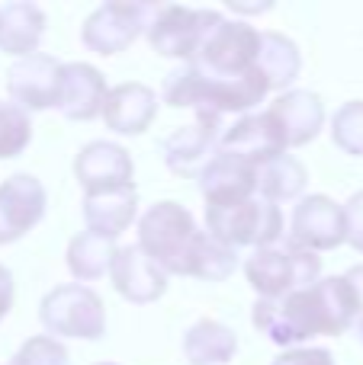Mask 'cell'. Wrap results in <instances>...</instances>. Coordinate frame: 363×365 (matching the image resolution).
Returning <instances> with one entry per match:
<instances>
[{"instance_id":"obj_1","label":"cell","mask_w":363,"mask_h":365,"mask_svg":"<svg viewBox=\"0 0 363 365\" xmlns=\"http://www.w3.org/2000/svg\"><path fill=\"white\" fill-rule=\"evenodd\" d=\"M360 317L357 298L344 276L319 279L315 285L289 292L283 298H257L254 304V327L267 334L277 346H299L312 336H338L354 327Z\"/></svg>"},{"instance_id":"obj_2","label":"cell","mask_w":363,"mask_h":365,"mask_svg":"<svg viewBox=\"0 0 363 365\" xmlns=\"http://www.w3.org/2000/svg\"><path fill=\"white\" fill-rule=\"evenodd\" d=\"M267 93L270 87L257 68L248 71L244 77H235V81H216V77H203L190 64H184V68L171 71L164 81L167 106L193 109V113H251Z\"/></svg>"},{"instance_id":"obj_3","label":"cell","mask_w":363,"mask_h":365,"mask_svg":"<svg viewBox=\"0 0 363 365\" xmlns=\"http://www.w3.org/2000/svg\"><path fill=\"white\" fill-rule=\"evenodd\" d=\"M193 215L177 202H154L139 218V247L167 276H190L193 250L199 240Z\"/></svg>"},{"instance_id":"obj_4","label":"cell","mask_w":363,"mask_h":365,"mask_svg":"<svg viewBox=\"0 0 363 365\" xmlns=\"http://www.w3.org/2000/svg\"><path fill=\"white\" fill-rule=\"evenodd\" d=\"M206 234L232 250L277 247L283 237V212L280 205L261 199V195L232 202V205H206Z\"/></svg>"},{"instance_id":"obj_5","label":"cell","mask_w":363,"mask_h":365,"mask_svg":"<svg viewBox=\"0 0 363 365\" xmlns=\"http://www.w3.org/2000/svg\"><path fill=\"white\" fill-rule=\"evenodd\" d=\"M244 276H248L251 289L257 292V298H283L289 292L309 289L319 282L322 276V257L319 253L299 250L293 244H277L254 250L244 259Z\"/></svg>"},{"instance_id":"obj_6","label":"cell","mask_w":363,"mask_h":365,"mask_svg":"<svg viewBox=\"0 0 363 365\" xmlns=\"http://www.w3.org/2000/svg\"><path fill=\"white\" fill-rule=\"evenodd\" d=\"M39 321L49 336L71 340H100L106 334V308L94 289L81 282H68L51 289L39 304Z\"/></svg>"},{"instance_id":"obj_7","label":"cell","mask_w":363,"mask_h":365,"mask_svg":"<svg viewBox=\"0 0 363 365\" xmlns=\"http://www.w3.org/2000/svg\"><path fill=\"white\" fill-rule=\"evenodd\" d=\"M257 45H261V32L254 26L238 23V19H222L203 38L190 68L203 77L235 81V77H244L248 71L257 68Z\"/></svg>"},{"instance_id":"obj_8","label":"cell","mask_w":363,"mask_h":365,"mask_svg":"<svg viewBox=\"0 0 363 365\" xmlns=\"http://www.w3.org/2000/svg\"><path fill=\"white\" fill-rule=\"evenodd\" d=\"M222 13L216 10H193V6H177V4H164L154 6L151 19H148V42L158 55L164 58H180L190 64L193 55L199 51L203 38L222 23Z\"/></svg>"},{"instance_id":"obj_9","label":"cell","mask_w":363,"mask_h":365,"mask_svg":"<svg viewBox=\"0 0 363 365\" xmlns=\"http://www.w3.org/2000/svg\"><path fill=\"white\" fill-rule=\"evenodd\" d=\"M151 10L154 4H139V0H109V4L96 6L84 19V29H81L84 45L103 58L119 55L148 29Z\"/></svg>"},{"instance_id":"obj_10","label":"cell","mask_w":363,"mask_h":365,"mask_svg":"<svg viewBox=\"0 0 363 365\" xmlns=\"http://www.w3.org/2000/svg\"><path fill=\"white\" fill-rule=\"evenodd\" d=\"M309 253H325L344 244V208L328 195H302L293 208L289 240Z\"/></svg>"},{"instance_id":"obj_11","label":"cell","mask_w":363,"mask_h":365,"mask_svg":"<svg viewBox=\"0 0 363 365\" xmlns=\"http://www.w3.org/2000/svg\"><path fill=\"white\" fill-rule=\"evenodd\" d=\"M219 119L222 115H216V113H197L190 125H180L177 132H171L164 138V145H161L164 164L177 177H199L203 167L216 158L219 138H222Z\"/></svg>"},{"instance_id":"obj_12","label":"cell","mask_w":363,"mask_h":365,"mask_svg":"<svg viewBox=\"0 0 363 365\" xmlns=\"http://www.w3.org/2000/svg\"><path fill=\"white\" fill-rule=\"evenodd\" d=\"M58 83H61V61L51 55L19 58L10 71H6V93L10 103H16L23 113H36V109H51L58 103Z\"/></svg>"},{"instance_id":"obj_13","label":"cell","mask_w":363,"mask_h":365,"mask_svg":"<svg viewBox=\"0 0 363 365\" xmlns=\"http://www.w3.org/2000/svg\"><path fill=\"white\" fill-rule=\"evenodd\" d=\"M74 177L84 186V195L129 189L135 186V164L126 148L116 141H90L74 158Z\"/></svg>"},{"instance_id":"obj_14","label":"cell","mask_w":363,"mask_h":365,"mask_svg":"<svg viewBox=\"0 0 363 365\" xmlns=\"http://www.w3.org/2000/svg\"><path fill=\"white\" fill-rule=\"evenodd\" d=\"M49 195L29 173H13L0 182V244H13L42 221Z\"/></svg>"},{"instance_id":"obj_15","label":"cell","mask_w":363,"mask_h":365,"mask_svg":"<svg viewBox=\"0 0 363 365\" xmlns=\"http://www.w3.org/2000/svg\"><path fill=\"white\" fill-rule=\"evenodd\" d=\"M219 151L235 154V158L248 160L251 167H261L267 160L287 154V141H283V132L277 128V122L270 119V113H248L222 132Z\"/></svg>"},{"instance_id":"obj_16","label":"cell","mask_w":363,"mask_h":365,"mask_svg":"<svg viewBox=\"0 0 363 365\" xmlns=\"http://www.w3.org/2000/svg\"><path fill=\"white\" fill-rule=\"evenodd\" d=\"M109 279H113V289L132 304H151L167 292V272L158 269L141 253L139 244L116 247V257L109 263Z\"/></svg>"},{"instance_id":"obj_17","label":"cell","mask_w":363,"mask_h":365,"mask_svg":"<svg viewBox=\"0 0 363 365\" xmlns=\"http://www.w3.org/2000/svg\"><path fill=\"white\" fill-rule=\"evenodd\" d=\"M106 77L87 61H71L61 64V83H58V103L64 119L90 122L103 113L106 103Z\"/></svg>"},{"instance_id":"obj_18","label":"cell","mask_w":363,"mask_h":365,"mask_svg":"<svg viewBox=\"0 0 363 365\" xmlns=\"http://www.w3.org/2000/svg\"><path fill=\"white\" fill-rule=\"evenodd\" d=\"M158 113V93L148 83L126 81L109 87L106 103H103V122L116 135H141L154 122Z\"/></svg>"},{"instance_id":"obj_19","label":"cell","mask_w":363,"mask_h":365,"mask_svg":"<svg viewBox=\"0 0 363 365\" xmlns=\"http://www.w3.org/2000/svg\"><path fill=\"white\" fill-rule=\"evenodd\" d=\"M267 113L283 132L287 148H302L315 141L325 125V106L312 90H287L270 103Z\"/></svg>"},{"instance_id":"obj_20","label":"cell","mask_w":363,"mask_h":365,"mask_svg":"<svg viewBox=\"0 0 363 365\" xmlns=\"http://www.w3.org/2000/svg\"><path fill=\"white\" fill-rule=\"evenodd\" d=\"M254 173L257 167H251L248 160L235 158V154L216 151V158L203 167L199 173V192H203L206 205H232V202H244L251 195H257L254 189Z\"/></svg>"},{"instance_id":"obj_21","label":"cell","mask_w":363,"mask_h":365,"mask_svg":"<svg viewBox=\"0 0 363 365\" xmlns=\"http://www.w3.org/2000/svg\"><path fill=\"white\" fill-rule=\"evenodd\" d=\"M135 215H139L135 186L84 195V221H87V231L100 234V237H106V240H116L122 231H129Z\"/></svg>"},{"instance_id":"obj_22","label":"cell","mask_w":363,"mask_h":365,"mask_svg":"<svg viewBox=\"0 0 363 365\" xmlns=\"http://www.w3.org/2000/svg\"><path fill=\"white\" fill-rule=\"evenodd\" d=\"M45 32L42 6L29 0H13L0 6V51L13 58H29L39 51Z\"/></svg>"},{"instance_id":"obj_23","label":"cell","mask_w":363,"mask_h":365,"mask_svg":"<svg viewBox=\"0 0 363 365\" xmlns=\"http://www.w3.org/2000/svg\"><path fill=\"white\" fill-rule=\"evenodd\" d=\"M257 71L264 74V81H267L270 90L287 93V87L302 71V55H299L293 38H287L283 32L264 29L261 45H257Z\"/></svg>"},{"instance_id":"obj_24","label":"cell","mask_w":363,"mask_h":365,"mask_svg":"<svg viewBox=\"0 0 363 365\" xmlns=\"http://www.w3.org/2000/svg\"><path fill=\"white\" fill-rule=\"evenodd\" d=\"M238 353V336L219 321H197L184 336V356L190 365H225Z\"/></svg>"},{"instance_id":"obj_25","label":"cell","mask_w":363,"mask_h":365,"mask_svg":"<svg viewBox=\"0 0 363 365\" xmlns=\"http://www.w3.org/2000/svg\"><path fill=\"white\" fill-rule=\"evenodd\" d=\"M309 182V173L293 154H280V158L267 160L257 167L254 173V189L261 199L267 202H287V199H299L302 189Z\"/></svg>"},{"instance_id":"obj_26","label":"cell","mask_w":363,"mask_h":365,"mask_svg":"<svg viewBox=\"0 0 363 365\" xmlns=\"http://www.w3.org/2000/svg\"><path fill=\"white\" fill-rule=\"evenodd\" d=\"M113 257H116V244L100 237V234L81 231L68 244V269L77 282H90V279L106 276Z\"/></svg>"},{"instance_id":"obj_27","label":"cell","mask_w":363,"mask_h":365,"mask_svg":"<svg viewBox=\"0 0 363 365\" xmlns=\"http://www.w3.org/2000/svg\"><path fill=\"white\" fill-rule=\"evenodd\" d=\"M238 266V250L232 247L219 244L216 237L209 234H199L197 240V250H193V263H190V276L193 279H203V282H222L235 272Z\"/></svg>"},{"instance_id":"obj_28","label":"cell","mask_w":363,"mask_h":365,"mask_svg":"<svg viewBox=\"0 0 363 365\" xmlns=\"http://www.w3.org/2000/svg\"><path fill=\"white\" fill-rule=\"evenodd\" d=\"M32 141V122L29 113L16 106V103L0 100V160H13L29 148Z\"/></svg>"},{"instance_id":"obj_29","label":"cell","mask_w":363,"mask_h":365,"mask_svg":"<svg viewBox=\"0 0 363 365\" xmlns=\"http://www.w3.org/2000/svg\"><path fill=\"white\" fill-rule=\"evenodd\" d=\"M332 138L351 158H363V100H351L334 113Z\"/></svg>"},{"instance_id":"obj_30","label":"cell","mask_w":363,"mask_h":365,"mask_svg":"<svg viewBox=\"0 0 363 365\" xmlns=\"http://www.w3.org/2000/svg\"><path fill=\"white\" fill-rule=\"evenodd\" d=\"M10 365H71V359H68V349H64L55 336L39 334V336H29V340L16 349Z\"/></svg>"},{"instance_id":"obj_31","label":"cell","mask_w":363,"mask_h":365,"mask_svg":"<svg viewBox=\"0 0 363 365\" xmlns=\"http://www.w3.org/2000/svg\"><path fill=\"white\" fill-rule=\"evenodd\" d=\"M341 208H344V244L363 253V189L354 192L351 202Z\"/></svg>"},{"instance_id":"obj_32","label":"cell","mask_w":363,"mask_h":365,"mask_svg":"<svg viewBox=\"0 0 363 365\" xmlns=\"http://www.w3.org/2000/svg\"><path fill=\"white\" fill-rule=\"evenodd\" d=\"M274 365H334L328 349H315V346H296L287 349L274 359Z\"/></svg>"},{"instance_id":"obj_33","label":"cell","mask_w":363,"mask_h":365,"mask_svg":"<svg viewBox=\"0 0 363 365\" xmlns=\"http://www.w3.org/2000/svg\"><path fill=\"white\" fill-rule=\"evenodd\" d=\"M13 308V272L0 263V321L10 314Z\"/></svg>"},{"instance_id":"obj_34","label":"cell","mask_w":363,"mask_h":365,"mask_svg":"<svg viewBox=\"0 0 363 365\" xmlns=\"http://www.w3.org/2000/svg\"><path fill=\"white\" fill-rule=\"evenodd\" d=\"M344 282L351 285L354 298H357V308H360V314H363V266H354V269H347L344 272Z\"/></svg>"},{"instance_id":"obj_35","label":"cell","mask_w":363,"mask_h":365,"mask_svg":"<svg viewBox=\"0 0 363 365\" xmlns=\"http://www.w3.org/2000/svg\"><path fill=\"white\" fill-rule=\"evenodd\" d=\"M270 0H264V4H242V0H229V10L235 13H267L270 10Z\"/></svg>"},{"instance_id":"obj_36","label":"cell","mask_w":363,"mask_h":365,"mask_svg":"<svg viewBox=\"0 0 363 365\" xmlns=\"http://www.w3.org/2000/svg\"><path fill=\"white\" fill-rule=\"evenodd\" d=\"M354 334H357V340L363 343V314L357 317V324H354Z\"/></svg>"},{"instance_id":"obj_37","label":"cell","mask_w":363,"mask_h":365,"mask_svg":"<svg viewBox=\"0 0 363 365\" xmlns=\"http://www.w3.org/2000/svg\"><path fill=\"white\" fill-rule=\"evenodd\" d=\"M96 365H119V362H96Z\"/></svg>"}]
</instances>
